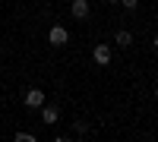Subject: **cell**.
Returning <instances> with one entry per match:
<instances>
[{
	"label": "cell",
	"mask_w": 158,
	"mask_h": 142,
	"mask_svg": "<svg viewBox=\"0 0 158 142\" xmlns=\"http://www.w3.org/2000/svg\"><path fill=\"white\" fill-rule=\"evenodd\" d=\"M70 41V32L63 29V25H51V32H48V44L51 47H63Z\"/></svg>",
	"instance_id": "6da1fadb"
},
{
	"label": "cell",
	"mask_w": 158,
	"mask_h": 142,
	"mask_svg": "<svg viewBox=\"0 0 158 142\" xmlns=\"http://www.w3.org/2000/svg\"><path fill=\"white\" fill-rule=\"evenodd\" d=\"M108 3H120V0H108Z\"/></svg>",
	"instance_id": "30bf717a"
},
{
	"label": "cell",
	"mask_w": 158,
	"mask_h": 142,
	"mask_svg": "<svg viewBox=\"0 0 158 142\" xmlns=\"http://www.w3.org/2000/svg\"><path fill=\"white\" fill-rule=\"evenodd\" d=\"M152 44H155V51H158V35H155V38H152Z\"/></svg>",
	"instance_id": "9c48e42d"
},
{
	"label": "cell",
	"mask_w": 158,
	"mask_h": 142,
	"mask_svg": "<svg viewBox=\"0 0 158 142\" xmlns=\"http://www.w3.org/2000/svg\"><path fill=\"white\" fill-rule=\"evenodd\" d=\"M155 101H158V88H155Z\"/></svg>",
	"instance_id": "8fae6325"
},
{
	"label": "cell",
	"mask_w": 158,
	"mask_h": 142,
	"mask_svg": "<svg viewBox=\"0 0 158 142\" xmlns=\"http://www.w3.org/2000/svg\"><path fill=\"white\" fill-rule=\"evenodd\" d=\"M44 104V92L41 88H29L25 92V108H41Z\"/></svg>",
	"instance_id": "5b68a950"
},
{
	"label": "cell",
	"mask_w": 158,
	"mask_h": 142,
	"mask_svg": "<svg viewBox=\"0 0 158 142\" xmlns=\"http://www.w3.org/2000/svg\"><path fill=\"white\" fill-rule=\"evenodd\" d=\"M89 13H92L89 0H73V3H70V16L73 19H89Z\"/></svg>",
	"instance_id": "277c9868"
},
{
	"label": "cell",
	"mask_w": 158,
	"mask_h": 142,
	"mask_svg": "<svg viewBox=\"0 0 158 142\" xmlns=\"http://www.w3.org/2000/svg\"><path fill=\"white\" fill-rule=\"evenodd\" d=\"M38 111H41V123H44V126H54V123L60 120V108H57V104H41Z\"/></svg>",
	"instance_id": "3957f363"
},
{
	"label": "cell",
	"mask_w": 158,
	"mask_h": 142,
	"mask_svg": "<svg viewBox=\"0 0 158 142\" xmlns=\"http://www.w3.org/2000/svg\"><path fill=\"white\" fill-rule=\"evenodd\" d=\"M114 44H120V47H130V44H133V32H127V29H120V32L114 35Z\"/></svg>",
	"instance_id": "8992f818"
},
{
	"label": "cell",
	"mask_w": 158,
	"mask_h": 142,
	"mask_svg": "<svg viewBox=\"0 0 158 142\" xmlns=\"http://www.w3.org/2000/svg\"><path fill=\"white\" fill-rule=\"evenodd\" d=\"M120 3H123V10H130V13H133V10L139 6V0H120Z\"/></svg>",
	"instance_id": "ba28073f"
},
{
	"label": "cell",
	"mask_w": 158,
	"mask_h": 142,
	"mask_svg": "<svg viewBox=\"0 0 158 142\" xmlns=\"http://www.w3.org/2000/svg\"><path fill=\"white\" fill-rule=\"evenodd\" d=\"M111 57H114L111 44H95V47H92V60H95L98 67H108V63H111Z\"/></svg>",
	"instance_id": "7a4b0ae2"
},
{
	"label": "cell",
	"mask_w": 158,
	"mask_h": 142,
	"mask_svg": "<svg viewBox=\"0 0 158 142\" xmlns=\"http://www.w3.org/2000/svg\"><path fill=\"white\" fill-rule=\"evenodd\" d=\"M35 139H38L35 133H25V130H19V133H16V142H35Z\"/></svg>",
	"instance_id": "52a82bcc"
}]
</instances>
